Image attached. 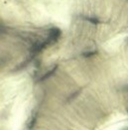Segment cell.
<instances>
[{"label":"cell","instance_id":"277c9868","mask_svg":"<svg viewBox=\"0 0 128 130\" xmlns=\"http://www.w3.org/2000/svg\"><path fill=\"white\" fill-rule=\"evenodd\" d=\"M96 52H87V53H84V56L85 57H91L93 55H95Z\"/></svg>","mask_w":128,"mask_h":130},{"label":"cell","instance_id":"6da1fadb","mask_svg":"<svg viewBox=\"0 0 128 130\" xmlns=\"http://www.w3.org/2000/svg\"><path fill=\"white\" fill-rule=\"evenodd\" d=\"M61 36V31L60 29L58 28H53L51 31H50V36H49V39L48 41L49 42H54L56 40H58V38Z\"/></svg>","mask_w":128,"mask_h":130},{"label":"cell","instance_id":"3957f363","mask_svg":"<svg viewBox=\"0 0 128 130\" xmlns=\"http://www.w3.org/2000/svg\"><path fill=\"white\" fill-rule=\"evenodd\" d=\"M88 21L91 22L92 24H98V23H99L98 19L95 18V17H90V18H88Z\"/></svg>","mask_w":128,"mask_h":130},{"label":"cell","instance_id":"7a4b0ae2","mask_svg":"<svg viewBox=\"0 0 128 130\" xmlns=\"http://www.w3.org/2000/svg\"><path fill=\"white\" fill-rule=\"evenodd\" d=\"M57 68H58V66H55L53 69L51 70V71H49V72H47L46 73V75H44V76L41 77V80H45V79H47L49 76H51L52 75H53L54 73L56 72V70H57Z\"/></svg>","mask_w":128,"mask_h":130}]
</instances>
